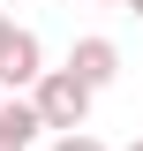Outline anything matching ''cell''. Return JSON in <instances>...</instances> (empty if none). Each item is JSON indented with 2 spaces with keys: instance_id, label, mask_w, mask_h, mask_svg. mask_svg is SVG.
Listing matches in <instances>:
<instances>
[{
  "instance_id": "1",
  "label": "cell",
  "mask_w": 143,
  "mask_h": 151,
  "mask_svg": "<svg viewBox=\"0 0 143 151\" xmlns=\"http://www.w3.org/2000/svg\"><path fill=\"white\" fill-rule=\"evenodd\" d=\"M30 106H38V121L60 129V136H75V129L90 121V91L75 83L68 68H45V76H38V83H30Z\"/></svg>"
},
{
  "instance_id": "2",
  "label": "cell",
  "mask_w": 143,
  "mask_h": 151,
  "mask_svg": "<svg viewBox=\"0 0 143 151\" xmlns=\"http://www.w3.org/2000/svg\"><path fill=\"white\" fill-rule=\"evenodd\" d=\"M38 76H45V60H38V38L23 30V23L0 15V91H30Z\"/></svg>"
},
{
  "instance_id": "3",
  "label": "cell",
  "mask_w": 143,
  "mask_h": 151,
  "mask_svg": "<svg viewBox=\"0 0 143 151\" xmlns=\"http://www.w3.org/2000/svg\"><path fill=\"white\" fill-rule=\"evenodd\" d=\"M68 76L83 83L90 98H98L113 76H121V45H113V38H75V53H68Z\"/></svg>"
},
{
  "instance_id": "4",
  "label": "cell",
  "mask_w": 143,
  "mask_h": 151,
  "mask_svg": "<svg viewBox=\"0 0 143 151\" xmlns=\"http://www.w3.org/2000/svg\"><path fill=\"white\" fill-rule=\"evenodd\" d=\"M45 129V121H38V106L30 98H0V136H8V144H23L30 151V136Z\"/></svg>"
},
{
  "instance_id": "5",
  "label": "cell",
  "mask_w": 143,
  "mask_h": 151,
  "mask_svg": "<svg viewBox=\"0 0 143 151\" xmlns=\"http://www.w3.org/2000/svg\"><path fill=\"white\" fill-rule=\"evenodd\" d=\"M53 151H106V144H98V136H83V129H75V136H53Z\"/></svg>"
},
{
  "instance_id": "6",
  "label": "cell",
  "mask_w": 143,
  "mask_h": 151,
  "mask_svg": "<svg viewBox=\"0 0 143 151\" xmlns=\"http://www.w3.org/2000/svg\"><path fill=\"white\" fill-rule=\"evenodd\" d=\"M121 8H136V15H143V0H121Z\"/></svg>"
},
{
  "instance_id": "7",
  "label": "cell",
  "mask_w": 143,
  "mask_h": 151,
  "mask_svg": "<svg viewBox=\"0 0 143 151\" xmlns=\"http://www.w3.org/2000/svg\"><path fill=\"white\" fill-rule=\"evenodd\" d=\"M0 151H23V144H8V136H0Z\"/></svg>"
},
{
  "instance_id": "8",
  "label": "cell",
  "mask_w": 143,
  "mask_h": 151,
  "mask_svg": "<svg viewBox=\"0 0 143 151\" xmlns=\"http://www.w3.org/2000/svg\"><path fill=\"white\" fill-rule=\"evenodd\" d=\"M106 8H121V0H106Z\"/></svg>"
},
{
  "instance_id": "9",
  "label": "cell",
  "mask_w": 143,
  "mask_h": 151,
  "mask_svg": "<svg viewBox=\"0 0 143 151\" xmlns=\"http://www.w3.org/2000/svg\"><path fill=\"white\" fill-rule=\"evenodd\" d=\"M128 151H143V144H128Z\"/></svg>"
},
{
  "instance_id": "10",
  "label": "cell",
  "mask_w": 143,
  "mask_h": 151,
  "mask_svg": "<svg viewBox=\"0 0 143 151\" xmlns=\"http://www.w3.org/2000/svg\"><path fill=\"white\" fill-rule=\"evenodd\" d=\"M0 98H8V91H0Z\"/></svg>"
}]
</instances>
